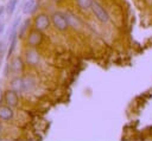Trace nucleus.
I'll list each match as a JSON object with an SVG mask.
<instances>
[{
	"mask_svg": "<svg viewBox=\"0 0 152 141\" xmlns=\"http://www.w3.org/2000/svg\"><path fill=\"white\" fill-rule=\"evenodd\" d=\"M51 15V26L55 28V31L64 33L70 28L69 21H68V17L64 12L62 11H55Z\"/></svg>",
	"mask_w": 152,
	"mask_h": 141,
	"instance_id": "1",
	"label": "nucleus"
},
{
	"mask_svg": "<svg viewBox=\"0 0 152 141\" xmlns=\"http://www.w3.org/2000/svg\"><path fill=\"white\" fill-rule=\"evenodd\" d=\"M51 26V15L46 12H38L32 19V27L42 32L49 30Z\"/></svg>",
	"mask_w": 152,
	"mask_h": 141,
	"instance_id": "2",
	"label": "nucleus"
},
{
	"mask_svg": "<svg viewBox=\"0 0 152 141\" xmlns=\"http://www.w3.org/2000/svg\"><path fill=\"white\" fill-rule=\"evenodd\" d=\"M91 13H93L94 18L100 24H103L104 25V24H108L109 20H110V15H109L108 11L97 0H93V4H91Z\"/></svg>",
	"mask_w": 152,
	"mask_h": 141,
	"instance_id": "3",
	"label": "nucleus"
},
{
	"mask_svg": "<svg viewBox=\"0 0 152 141\" xmlns=\"http://www.w3.org/2000/svg\"><path fill=\"white\" fill-rule=\"evenodd\" d=\"M44 41V34L42 31L36 30V28H31L28 30V32L25 36V44L26 47H36L38 49Z\"/></svg>",
	"mask_w": 152,
	"mask_h": 141,
	"instance_id": "4",
	"label": "nucleus"
},
{
	"mask_svg": "<svg viewBox=\"0 0 152 141\" xmlns=\"http://www.w3.org/2000/svg\"><path fill=\"white\" fill-rule=\"evenodd\" d=\"M24 62L26 64V66L28 68H36L39 65L42 56L40 52L38 51V49L36 47H26V50L24 51Z\"/></svg>",
	"mask_w": 152,
	"mask_h": 141,
	"instance_id": "5",
	"label": "nucleus"
},
{
	"mask_svg": "<svg viewBox=\"0 0 152 141\" xmlns=\"http://www.w3.org/2000/svg\"><path fill=\"white\" fill-rule=\"evenodd\" d=\"M26 68V64L24 62V58L21 56H12L10 59V64H8V69H10V73L12 76H21V73H24Z\"/></svg>",
	"mask_w": 152,
	"mask_h": 141,
	"instance_id": "6",
	"label": "nucleus"
},
{
	"mask_svg": "<svg viewBox=\"0 0 152 141\" xmlns=\"http://www.w3.org/2000/svg\"><path fill=\"white\" fill-rule=\"evenodd\" d=\"M4 103L12 107V108H17L20 103V97L19 94L17 91H14L13 89L8 88L4 91Z\"/></svg>",
	"mask_w": 152,
	"mask_h": 141,
	"instance_id": "7",
	"label": "nucleus"
},
{
	"mask_svg": "<svg viewBox=\"0 0 152 141\" xmlns=\"http://www.w3.org/2000/svg\"><path fill=\"white\" fill-rule=\"evenodd\" d=\"M14 116H15L14 108L5 103H0V121L1 122H12L14 120Z\"/></svg>",
	"mask_w": 152,
	"mask_h": 141,
	"instance_id": "8",
	"label": "nucleus"
},
{
	"mask_svg": "<svg viewBox=\"0 0 152 141\" xmlns=\"http://www.w3.org/2000/svg\"><path fill=\"white\" fill-rule=\"evenodd\" d=\"M36 79L32 76H23V94H28L36 88Z\"/></svg>",
	"mask_w": 152,
	"mask_h": 141,
	"instance_id": "9",
	"label": "nucleus"
},
{
	"mask_svg": "<svg viewBox=\"0 0 152 141\" xmlns=\"http://www.w3.org/2000/svg\"><path fill=\"white\" fill-rule=\"evenodd\" d=\"M77 9L82 13H89L91 12V4L93 0H74Z\"/></svg>",
	"mask_w": 152,
	"mask_h": 141,
	"instance_id": "10",
	"label": "nucleus"
},
{
	"mask_svg": "<svg viewBox=\"0 0 152 141\" xmlns=\"http://www.w3.org/2000/svg\"><path fill=\"white\" fill-rule=\"evenodd\" d=\"M10 88L17 91L18 94H23V76H13L10 82Z\"/></svg>",
	"mask_w": 152,
	"mask_h": 141,
	"instance_id": "11",
	"label": "nucleus"
},
{
	"mask_svg": "<svg viewBox=\"0 0 152 141\" xmlns=\"http://www.w3.org/2000/svg\"><path fill=\"white\" fill-rule=\"evenodd\" d=\"M66 17H68V21H69V25H70V28H74V30H80L81 26H82V23L81 20L78 19V17H76L74 13H65Z\"/></svg>",
	"mask_w": 152,
	"mask_h": 141,
	"instance_id": "12",
	"label": "nucleus"
},
{
	"mask_svg": "<svg viewBox=\"0 0 152 141\" xmlns=\"http://www.w3.org/2000/svg\"><path fill=\"white\" fill-rule=\"evenodd\" d=\"M36 0H27L23 6V13L24 14H32L36 11Z\"/></svg>",
	"mask_w": 152,
	"mask_h": 141,
	"instance_id": "13",
	"label": "nucleus"
},
{
	"mask_svg": "<svg viewBox=\"0 0 152 141\" xmlns=\"http://www.w3.org/2000/svg\"><path fill=\"white\" fill-rule=\"evenodd\" d=\"M17 6H18V0H8V2L6 5V12H7V14L12 15L14 13Z\"/></svg>",
	"mask_w": 152,
	"mask_h": 141,
	"instance_id": "14",
	"label": "nucleus"
},
{
	"mask_svg": "<svg viewBox=\"0 0 152 141\" xmlns=\"http://www.w3.org/2000/svg\"><path fill=\"white\" fill-rule=\"evenodd\" d=\"M30 24V20H26L23 25H21V30L18 32V37H20V38H23V37H25L26 36V33L28 32V25Z\"/></svg>",
	"mask_w": 152,
	"mask_h": 141,
	"instance_id": "15",
	"label": "nucleus"
},
{
	"mask_svg": "<svg viewBox=\"0 0 152 141\" xmlns=\"http://www.w3.org/2000/svg\"><path fill=\"white\" fill-rule=\"evenodd\" d=\"M4 31H5V24L4 23H0V36L4 33Z\"/></svg>",
	"mask_w": 152,
	"mask_h": 141,
	"instance_id": "16",
	"label": "nucleus"
},
{
	"mask_svg": "<svg viewBox=\"0 0 152 141\" xmlns=\"http://www.w3.org/2000/svg\"><path fill=\"white\" fill-rule=\"evenodd\" d=\"M4 102V92L0 90V103H2Z\"/></svg>",
	"mask_w": 152,
	"mask_h": 141,
	"instance_id": "17",
	"label": "nucleus"
},
{
	"mask_svg": "<svg viewBox=\"0 0 152 141\" xmlns=\"http://www.w3.org/2000/svg\"><path fill=\"white\" fill-rule=\"evenodd\" d=\"M6 11V7H0V17L2 15V13Z\"/></svg>",
	"mask_w": 152,
	"mask_h": 141,
	"instance_id": "18",
	"label": "nucleus"
},
{
	"mask_svg": "<svg viewBox=\"0 0 152 141\" xmlns=\"http://www.w3.org/2000/svg\"><path fill=\"white\" fill-rule=\"evenodd\" d=\"M1 132H2V123H1V121H0V134H1Z\"/></svg>",
	"mask_w": 152,
	"mask_h": 141,
	"instance_id": "19",
	"label": "nucleus"
},
{
	"mask_svg": "<svg viewBox=\"0 0 152 141\" xmlns=\"http://www.w3.org/2000/svg\"><path fill=\"white\" fill-rule=\"evenodd\" d=\"M53 1H55V2H56V4H59V2H62V1H63V0H53Z\"/></svg>",
	"mask_w": 152,
	"mask_h": 141,
	"instance_id": "20",
	"label": "nucleus"
}]
</instances>
